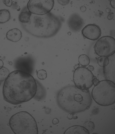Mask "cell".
I'll use <instances>...</instances> for the list:
<instances>
[{
  "label": "cell",
  "mask_w": 115,
  "mask_h": 134,
  "mask_svg": "<svg viewBox=\"0 0 115 134\" xmlns=\"http://www.w3.org/2000/svg\"><path fill=\"white\" fill-rule=\"evenodd\" d=\"M35 80L31 74L17 70L9 74L3 88L4 99L14 105L29 101L34 97L37 90Z\"/></svg>",
  "instance_id": "obj_1"
},
{
  "label": "cell",
  "mask_w": 115,
  "mask_h": 134,
  "mask_svg": "<svg viewBox=\"0 0 115 134\" xmlns=\"http://www.w3.org/2000/svg\"><path fill=\"white\" fill-rule=\"evenodd\" d=\"M56 100L62 109L72 113L80 112L88 109L92 103L88 90H81L75 86H68L61 89L57 94Z\"/></svg>",
  "instance_id": "obj_2"
},
{
  "label": "cell",
  "mask_w": 115,
  "mask_h": 134,
  "mask_svg": "<svg viewBox=\"0 0 115 134\" xmlns=\"http://www.w3.org/2000/svg\"><path fill=\"white\" fill-rule=\"evenodd\" d=\"M9 124L16 134H37L38 127L34 118L26 111L20 112L12 115Z\"/></svg>",
  "instance_id": "obj_3"
},
{
  "label": "cell",
  "mask_w": 115,
  "mask_h": 134,
  "mask_svg": "<svg viewBox=\"0 0 115 134\" xmlns=\"http://www.w3.org/2000/svg\"><path fill=\"white\" fill-rule=\"evenodd\" d=\"M92 98L98 104L106 106L115 102V84L109 80L99 81L93 89Z\"/></svg>",
  "instance_id": "obj_4"
},
{
  "label": "cell",
  "mask_w": 115,
  "mask_h": 134,
  "mask_svg": "<svg viewBox=\"0 0 115 134\" xmlns=\"http://www.w3.org/2000/svg\"><path fill=\"white\" fill-rule=\"evenodd\" d=\"M95 76L87 68L83 67H77L75 70L73 75V80L75 85L80 89L86 90L93 84Z\"/></svg>",
  "instance_id": "obj_5"
},
{
  "label": "cell",
  "mask_w": 115,
  "mask_h": 134,
  "mask_svg": "<svg viewBox=\"0 0 115 134\" xmlns=\"http://www.w3.org/2000/svg\"><path fill=\"white\" fill-rule=\"evenodd\" d=\"M94 48L96 54L100 56H111L115 53V39L110 36H103L96 42Z\"/></svg>",
  "instance_id": "obj_6"
},
{
  "label": "cell",
  "mask_w": 115,
  "mask_h": 134,
  "mask_svg": "<svg viewBox=\"0 0 115 134\" xmlns=\"http://www.w3.org/2000/svg\"><path fill=\"white\" fill-rule=\"evenodd\" d=\"M54 4L53 0H30L27 3V7L32 13L42 15L49 13Z\"/></svg>",
  "instance_id": "obj_7"
},
{
  "label": "cell",
  "mask_w": 115,
  "mask_h": 134,
  "mask_svg": "<svg viewBox=\"0 0 115 134\" xmlns=\"http://www.w3.org/2000/svg\"><path fill=\"white\" fill-rule=\"evenodd\" d=\"M31 60L27 57H21L16 59L14 62L16 70L22 71L31 74L33 65Z\"/></svg>",
  "instance_id": "obj_8"
},
{
  "label": "cell",
  "mask_w": 115,
  "mask_h": 134,
  "mask_svg": "<svg viewBox=\"0 0 115 134\" xmlns=\"http://www.w3.org/2000/svg\"><path fill=\"white\" fill-rule=\"evenodd\" d=\"M82 33L86 38L92 40L97 39L100 36L101 32L100 27L96 25L89 24L82 29Z\"/></svg>",
  "instance_id": "obj_9"
},
{
  "label": "cell",
  "mask_w": 115,
  "mask_h": 134,
  "mask_svg": "<svg viewBox=\"0 0 115 134\" xmlns=\"http://www.w3.org/2000/svg\"><path fill=\"white\" fill-rule=\"evenodd\" d=\"M22 37L21 31L18 29L14 28L9 30L6 33V37L8 40L13 42L19 40Z\"/></svg>",
  "instance_id": "obj_10"
},
{
  "label": "cell",
  "mask_w": 115,
  "mask_h": 134,
  "mask_svg": "<svg viewBox=\"0 0 115 134\" xmlns=\"http://www.w3.org/2000/svg\"><path fill=\"white\" fill-rule=\"evenodd\" d=\"M64 134H89L88 131L83 126L80 125H74L67 129Z\"/></svg>",
  "instance_id": "obj_11"
},
{
  "label": "cell",
  "mask_w": 115,
  "mask_h": 134,
  "mask_svg": "<svg viewBox=\"0 0 115 134\" xmlns=\"http://www.w3.org/2000/svg\"><path fill=\"white\" fill-rule=\"evenodd\" d=\"M69 19V24L70 28L75 30L79 29L83 25L82 20L78 16L74 15Z\"/></svg>",
  "instance_id": "obj_12"
},
{
  "label": "cell",
  "mask_w": 115,
  "mask_h": 134,
  "mask_svg": "<svg viewBox=\"0 0 115 134\" xmlns=\"http://www.w3.org/2000/svg\"><path fill=\"white\" fill-rule=\"evenodd\" d=\"M35 80L37 84V90L36 94L33 98L38 100H42L46 97V90L40 83Z\"/></svg>",
  "instance_id": "obj_13"
},
{
  "label": "cell",
  "mask_w": 115,
  "mask_h": 134,
  "mask_svg": "<svg viewBox=\"0 0 115 134\" xmlns=\"http://www.w3.org/2000/svg\"><path fill=\"white\" fill-rule=\"evenodd\" d=\"M11 15L9 11L7 9H3L0 10V22L4 23L10 19Z\"/></svg>",
  "instance_id": "obj_14"
},
{
  "label": "cell",
  "mask_w": 115,
  "mask_h": 134,
  "mask_svg": "<svg viewBox=\"0 0 115 134\" xmlns=\"http://www.w3.org/2000/svg\"><path fill=\"white\" fill-rule=\"evenodd\" d=\"M32 13L29 11H22L19 14L18 19L19 21L23 23H27L30 20Z\"/></svg>",
  "instance_id": "obj_15"
},
{
  "label": "cell",
  "mask_w": 115,
  "mask_h": 134,
  "mask_svg": "<svg viewBox=\"0 0 115 134\" xmlns=\"http://www.w3.org/2000/svg\"><path fill=\"white\" fill-rule=\"evenodd\" d=\"M78 60L79 64L83 67L88 66L90 62L89 58L87 55L84 54L80 55L79 57Z\"/></svg>",
  "instance_id": "obj_16"
},
{
  "label": "cell",
  "mask_w": 115,
  "mask_h": 134,
  "mask_svg": "<svg viewBox=\"0 0 115 134\" xmlns=\"http://www.w3.org/2000/svg\"><path fill=\"white\" fill-rule=\"evenodd\" d=\"M9 70L5 67H3L0 69V80L3 81L5 80L10 74Z\"/></svg>",
  "instance_id": "obj_17"
},
{
  "label": "cell",
  "mask_w": 115,
  "mask_h": 134,
  "mask_svg": "<svg viewBox=\"0 0 115 134\" xmlns=\"http://www.w3.org/2000/svg\"><path fill=\"white\" fill-rule=\"evenodd\" d=\"M109 63V60L107 57L100 56L98 60V65L102 67L106 66Z\"/></svg>",
  "instance_id": "obj_18"
},
{
  "label": "cell",
  "mask_w": 115,
  "mask_h": 134,
  "mask_svg": "<svg viewBox=\"0 0 115 134\" xmlns=\"http://www.w3.org/2000/svg\"><path fill=\"white\" fill-rule=\"evenodd\" d=\"M83 127L87 129L90 132L93 130L95 126L93 122L91 121H88L84 123Z\"/></svg>",
  "instance_id": "obj_19"
},
{
  "label": "cell",
  "mask_w": 115,
  "mask_h": 134,
  "mask_svg": "<svg viewBox=\"0 0 115 134\" xmlns=\"http://www.w3.org/2000/svg\"><path fill=\"white\" fill-rule=\"evenodd\" d=\"M38 78L40 80H44L47 77V73L46 70L42 69L39 70L36 72Z\"/></svg>",
  "instance_id": "obj_20"
},
{
  "label": "cell",
  "mask_w": 115,
  "mask_h": 134,
  "mask_svg": "<svg viewBox=\"0 0 115 134\" xmlns=\"http://www.w3.org/2000/svg\"><path fill=\"white\" fill-rule=\"evenodd\" d=\"M3 2L6 6L10 7L11 6L12 4V0H3Z\"/></svg>",
  "instance_id": "obj_21"
},
{
  "label": "cell",
  "mask_w": 115,
  "mask_h": 134,
  "mask_svg": "<svg viewBox=\"0 0 115 134\" xmlns=\"http://www.w3.org/2000/svg\"><path fill=\"white\" fill-rule=\"evenodd\" d=\"M58 1H59V3H60L61 5H65L66 4H68L69 2V0H65L64 2H63L62 0H58Z\"/></svg>",
  "instance_id": "obj_22"
},
{
  "label": "cell",
  "mask_w": 115,
  "mask_h": 134,
  "mask_svg": "<svg viewBox=\"0 0 115 134\" xmlns=\"http://www.w3.org/2000/svg\"><path fill=\"white\" fill-rule=\"evenodd\" d=\"M113 13H110L108 15L107 18L108 19L110 20L113 18Z\"/></svg>",
  "instance_id": "obj_23"
},
{
  "label": "cell",
  "mask_w": 115,
  "mask_h": 134,
  "mask_svg": "<svg viewBox=\"0 0 115 134\" xmlns=\"http://www.w3.org/2000/svg\"><path fill=\"white\" fill-rule=\"evenodd\" d=\"M115 0H111L110 1L111 5L114 8H115Z\"/></svg>",
  "instance_id": "obj_24"
},
{
  "label": "cell",
  "mask_w": 115,
  "mask_h": 134,
  "mask_svg": "<svg viewBox=\"0 0 115 134\" xmlns=\"http://www.w3.org/2000/svg\"><path fill=\"white\" fill-rule=\"evenodd\" d=\"M88 69L91 71H93L94 69V67L92 66H89L87 68Z\"/></svg>",
  "instance_id": "obj_25"
},
{
  "label": "cell",
  "mask_w": 115,
  "mask_h": 134,
  "mask_svg": "<svg viewBox=\"0 0 115 134\" xmlns=\"http://www.w3.org/2000/svg\"><path fill=\"white\" fill-rule=\"evenodd\" d=\"M58 120L56 118H55L53 120V123L54 124H56L58 123Z\"/></svg>",
  "instance_id": "obj_26"
}]
</instances>
